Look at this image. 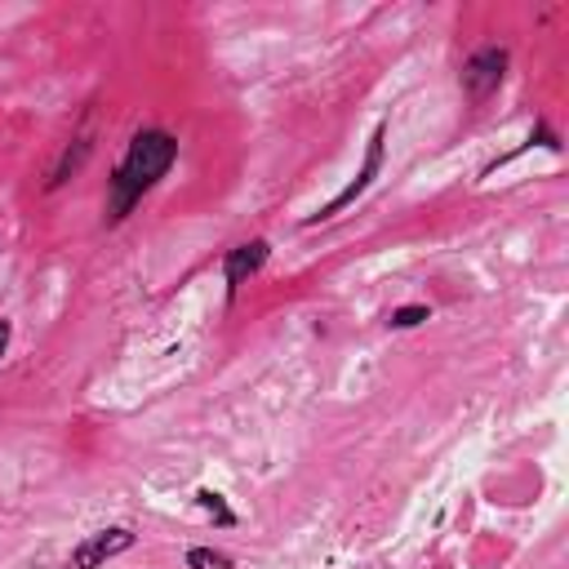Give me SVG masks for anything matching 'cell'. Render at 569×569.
<instances>
[{
	"instance_id": "1",
	"label": "cell",
	"mask_w": 569,
	"mask_h": 569,
	"mask_svg": "<svg viewBox=\"0 0 569 569\" xmlns=\"http://www.w3.org/2000/svg\"><path fill=\"white\" fill-rule=\"evenodd\" d=\"M173 160H178V138L169 129H156V124L151 129H138L129 138L120 164L107 178V227L124 222L138 209V200L173 169Z\"/></svg>"
},
{
	"instance_id": "2",
	"label": "cell",
	"mask_w": 569,
	"mask_h": 569,
	"mask_svg": "<svg viewBox=\"0 0 569 569\" xmlns=\"http://www.w3.org/2000/svg\"><path fill=\"white\" fill-rule=\"evenodd\" d=\"M382 142H387V124H373V133H369V147H365V164H360V173H356V178H351V182H347V187H342V191H338L329 204H320L316 213H307V218H302V227L329 222V218H333V213H342V209H347L356 196H365V191H369V182L382 173Z\"/></svg>"
},
{
	"instance_id": "3",
	"label": "cell",
	"mask_w": 569,
	"mask_h": 569,
	"mask_svg": "<svg viewBox=\"0 0 569 569\" xmlns=\"http://www.w3.org/2000/svg\"><path fill=\"white\" fill-rule=\"evenodd\" d=\"M507 62H511V53L502 44H480L476 53H467V62H462V89H467V98L471 102H485L489 93H498V84L507 76Z\"/></svg>"
},
{
	"instance_id": "4",
	"label": "cell",
	"mask_w": 569,
	"mask_h": 569,
	"mask_svg": "<svg viewBox=\"0 0 569 569\" xmlns=\"http://www.w3.org/2000/svg\"><path fill=\"white\" fill-rule=\"evenodd\" d=\"M267 258H271V244L262 240V236H253V240H240V244H231L227 253H222V284H227V302H236V293L267 267Z\"/></svg>"
},
{
	"instance_id": "5",
	"label": "cell",
	"mask_w": 569,
	"mask_h": 569,
	"mask_svg": "<svg viewBox=\"0 0 569 569\" xmlns=\"http://www.w3.org/2000/svg\"><path fill=\"white\" fill-rule=\"evenodd\" d=\"M133 547V533L124 525H111V529H98V533H84L76 547H71V569H102L107 560L124 556Z\"/></svg>"
},
{
	"instance_id": "6",
	"label": "cell",
	"mask_w": 569,
	"mask_h": 569,
	"mask_svg": "<svg viewBox=\"0 0 569 569\" xmlns=\"http://www.w3.org/2000/svg\"><path fill=\"white\" fill-rule=\"evenodd\" d=\"M93 156V133L89 129H80L67 147H62V156H58V164L49 169V182H44V191H58L62 182H71L80 169H84V160Z\"/></svg>"
},
{
	"instance_id": "7",
	"label": "cell",
	"mask_w": 569,
	"mask_h": 569,
	"mask_svg": "<svg viewBox=\"0 0 569 569\" xmlns=\"http://www.w3.org/2000/svg\"><path fill=\"white\" fill-rule=\"evenodd\" d=\"M187 569H231V556L218 547H187Z\"/></svg>"
},
{
	"instance_id": "8",
	"label": "cell",
	"mask_w": 569,
	"mask_h": 569,
	"mask_svg": "<svg viewBox=\"0 0 569 569\" xmlns=\"http://www.w3.org/2000/svg\"><path fill=\"white\" fill-rule=\"evenodd\" d=\"M422 320H431V307H427V302H409V307H396V311L387 316L391 329H418Z\"/></svg>"
},
{
	"instance_id": "9",
	"label": "cell",
	"mask_w": 569,
	"mask_h": 569,
	"mask_svg": "<svg viewBox=\"0 0 569 569\" xmlns=\"http://www.w3.org/2000/svg\"><path fill=\"white\" fill-rule=\"evenodd\" d=\"M196 502H200V511H209L218 525H236V511L222 502V493H213V489H200V493H196Z\"/></svg>"
},
{
	"instance_id": "10",
	"label": "cell",
	"mask_w": 569,
	"mask_h": 569,
	"mask_svg": "<svg viewBox=\"0 0 569 569\" xmlns=\"http://www.w3.org/2000/svg\"><path fill=\"white\" fill-rule=\"evenodd\" d=\"M9 338H13V325H9V320H0V356L9 351Z\"/></svg>"
}]
</instances>
